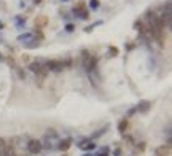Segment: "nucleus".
Returning a JSON list of instances; mask_svg holds the SVG:
<instances>
[{
    "instance_id": "39448f33",
    "label": "nucleus",
    "mask_w": 172,
    "mask_h": 156,
    "mask_svg": "<svg viewBox=\"0 0 172 156\" xmlns=\"http://www.w3.org/2000/svg\"><path fill=\"white\" fill-rule=\"evenodd\" d=\"M70 144H72V140H70V139H65V140H62L61 144H59V150H62V151L69 150V148H70Z\"/></svg>"
},
{
    "instance_id": "20e7f679",
    "label": "nucleus",
    "mask_w": 172,
    "mask_h": 156,
    "mask_svg": "<svg viewBox=\"0 0 172 156\" xmlns=\"http://www.w3.org/2000/svg\"><path fill=\"white\" fill-rule=\"evenodd\" d=\"M48 24V18L46 16H37L35 18V27L37 29H42V27H45Z\"/></svg>"
},
{
    "instance_id": "2eb2a0df",
    "label": "nucleus",
    "mask_w": 172,
    "mask_h": 156,
    "mask_svg": "<svg viewBox=\"0 0 172 156\" xmlns=\"http://www.w3.org/2000/svg\"><path fill=\"white\" fill-rule=\"evenodd\" d=\"M99 156H100V154H99ZM102 156H107V154H102Z\"/></svg>"
},
{
    "instance_id": "f257e3e1",
    "label": "nucleus",
    "mask_w": 172,
    "mask_h": 156,
    "mask_svg": "<svg viewBox=\"0 0 172 156\" xmlns=\"http://www.w3.org/2000/svg\"><path fill=\"white\" fill-rule=\"evenodd\" d=\"M45 67H46L48 70H54V72H59V70H62L65 65H64V62H61V61H48Z\"/></svg>"
},
{
    "instance_id": "4468645a",
    "label": "nucleus",
    "mask_w": 172,
    "mask_h": 156,
    "mask_svg": "<svg viewBox=\"0 0 172 156\" xmlns=\"http://www.w3.org/2000/svg\"><path fill=\"white\" fill-rule=\"evenodd\" d=\"M2 59H3V56H2V54H0V61H2Z\"/></svg>"
},
{
    "instance_id": "f03ea898",
    "label": "nucleus",
    "mask_w": 172,
    "mask_h": 156,
    "mask_svg": "<svg viewBox=\"0 0 172 156\" xmlns=\"http://www.w3.org/2000/svg\"><path fill=\"white\" fill-rule=\"evenodd\" d=\"M27 148H29L30 153L37 154V153H40V151H42V144H40L38 140H30V142H29V145H27Z\"/></svg>"
},
{
    "instance_id": "423d86ee",
    "label": "nucleus",
    "mask_w": 172,
    "mask_h": 156,
    "mask_svg": "<svg viewBox=\"0 0 172 156\" xmlns=\"http://www.w3.org/2000/svg\"><path fill=\"white\" fill-rule=\"evenodd\" d=\"M29 69L32 70V72H35V73H38V72H40V70L43 69V65H42L40 62H32V64L29 65Z\"/></svg>"
},
{
    "instance_id": "9b49d317",
    "label": "nucleus",
    "mask_w": 172,
    "mask_h": 156,
    "mask_svg": "<svg viewBox=\"0 0 172 156\" xmlns=\"http://www.w3.org/2000/svg\"><path fill=\"white\" fill-rule=\"evenodd\" d=\"M91 3H92V7H94V8H97L99 7V0H91Z\"/></svg>"
},
{
    "instance_id": "6e6552de",
    "label": "nucleus",
    "mask_w": 172,
    "mask_h": 156,
    "mask_svg": "<svg viewBox=\"0 0 172 156\" xmlns=\"http://www.w3.org/2000/svg\"><path fill=\"white\" fill-rule=\"evenodd\" d=\"M80 147H81L83 150H86V148H88V150H92V148H94V144H91V142H83Z\"/></svg>"
},
{
    "instance_id": "ddd939ff",
    "label": "nucleus",
    "mask_w": 172,
    "mask_h": 156,
    "mask_svg": "<svg viewBox=\"0 0 172 156\" xmlns=\"http://www.w3.org/2000/svg\"><path fill=\"white\" fill-rule=\"evenodd\" d=\"M35 2H37V3H40V2H42V0H35Z\"/></svg>"
},
{
    "instance_id": "1a4fd4ad",
    "label": "nucleus",
    "mask_w": 172,
    "mask_h": 156,
    "mask_svg": "<svg viewBox=\"0 0 172 156\" xmlns=\"http://www.w3.org/2000/svg\"><path fill=\"white\" fill-rule=\"evenodd\" d=\"M148 105H150V102L145 101V102H142V104H140L139 110H140V111H147V110H148Z\"/></svg>"
},
{
    "instance_id": "f8f14e48",
    "label": "nucleus",
    "mask_w": 172,
    "mask_h": 156,
    "mask_svg": "<svg viewBox=\"0 0 172 156\" xmlns=\"http://www.w3.org/2000/svg\"><path fill=\"white\" fill-rule=\"evenodd\" d=\"M7 62H8L10 65H15V59H13V58H8V59H7Z\"/></svg>"
},
{
    "instance_id": "0eeeda50",
    "label": "nucleus",
    "mask_w": 172,
    "mask_h": 156,
    "mask_svg": "<svg viewBox=\"0 0 172 156\" xmlns=\"http://www.w3.org/2000/svg\"><path fill=\"white\" fill-rule=\"evenodd\" d=\"M128 120H121L120 121V124H118V131L120 132H126V129H128Z\"/></svg>"
},
{
    "instance_id": "7ed1b4c3",
    "label": "nucleus",
    "mask_w": 172,
    "mask_h": 156,
    "mask_svg": "<svg viewBox=\"0 0 172 156\" xmlns=\"http://www.w3.org/2000/svg\"><path fill=\"white\" fill-rule=\"evenodd\" d=\"M169 153H170V145L169 144L156 148V156H169Z\"/></svg>"
},
{
    "instance_id": "9d476101",
    "label": "nucleus",
    "mask_w": 172,
    "mask_h": 156,
    "mask_svg": "<svg viewBox=\"0 0 172 156\" xmlns=\"http://www.w3.org/2000/svg\"><path fill=\"white\" fill-rule=\"evenodd\" d=\"M109 53H110V56H116V54H118V48H113V46H112V48L109 50Z\"/></svg>"
}]
</instances>
